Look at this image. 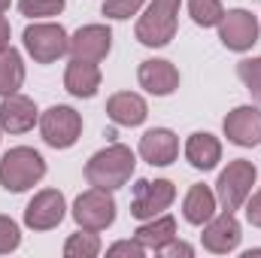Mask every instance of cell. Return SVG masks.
I'll return each instance as SVG.
<instances>
[{
    "mask_svg": "<svg viewBox=\"0 0 261 258\" xmlns=\"http://www.w3.org/2000/svg\"><path fill=\"white\" fill-rule=\"evenodd\" d=\"M107 116L119 128H140L149 119V104L137 91H116L107 100Z\"/></svg>",
    "mask_w": 261,
    "mask_h": 258,
    "instance_id": "17",
    "label": "cell"
},
{
    "mask_svg": "<svg viewBox=\"0 0 261 258\" xmlns=\"http://www.w3.org/2000/svg\"><path fill=\"white\" fill-rule=\"evenodd\" d=\"M182 0H149L146 12L137 18V40L149 49H161L176 37V15Z\"/></svg>",
    "mask_w": 261,
    "mask_h": 258,
    "instance_id": "3",
    "label": "cell"
},
{
    "mask_svg": "<svg viewBox=\"0 0 261 258\" xmlns=\"http://www.w3.org/2000/svg\"><path fill=\"white\" fill-rule=\"evenodd\" d=\"M216 207H219L216 192H213L210 186L197 183V186H192V189L186 192V200H182V219H186L189 225H195V228H203V225L216 216Z\"/></svg>",
    "mask_w": 261,
    "mask_h": 258,
    "instance_id": "21",
    "label": "cell"
},
{
    "mask_svg": "<svg viewBox=\"0 0 261 258\" xmlns=\"http://www.w3.org/2000/svg\"><path fill=\"white\" fill-rule=\"evenodd\" d=\"M24 85V61L18 49H0V97L15 94Z\"/></svg>",
    "mask_w": 261,
    "mask_h": 258,
    "instance_id": "22",
    "label": "cell"
},
{
    "mask_svg": "<svg viewBox=\"0 0 261 258\" xmlns=\"http://www.w3.org/2000/svg\"><path fill=\"white\" fill-rule=\"evenodd\" d=\"M189 15L197 28H219L225 6L222 0H189Z\"/></svg>",
    "mask_w": 261,
    "mask_h": 258,
    "instance_id": "24",
    "label": "cell"
},
{
    "mask_svg": "<svg viewBox=\"0 0 261 258\" xmlns=\"http://www.w3.org/2000/svg\"><path fill=\"white\" fill-rule=\"evenodd\" d=\"M21 43H24V52L37 64H55L70 49V34L64 31V24L43 18V21H34V24L24 28Z\"/></svg>",
    "mask_w": 261,
    "mask_h": 258,
    "instance_id": "4",
    "label": "cell"
},
{
    "mask_svg": "<svg viewBox=\"0 0 261 258\" xmlns=\"http://www.w3.org/2000/svg\"><path fill=\"white\" fill-rule=\"evenodd\" d=\"M64 6H67V0H18V12H21L24 18H34V21L61 15Z\"/></svg>",
    "mask_w": 261,
    "mask_h": 258,
    "instance_id": "25",
    "label": "cell"
},
{
    "mask_svg": "<svg viewBox=\"0 0 261 258\" xmlns=\"http://www.w3.org/2000/svg\"><path fill=\"white\" fill-rule=\"evenodd\" d=\"M40 134H43L46 146L70 149L82 137V116L73 107H67V104H55L46 113H40Z\"/></svg>",
    "mask_w": 261,
    "mask_h": 258,
    "instance_id": "7",
    "label": "cell"
},
{
    "mask_svg": "<svg viewBox=\"0 0 261 258\" xmlns=\"http://www.w3.org/2000/svg\"><path fill=\"white\" fill-rule=\"evenodd\" d=\"M73 222L85 231H107L116 222V197L107 189H88L73 200Z\"/></svg>",
    "mask_w": 261,
    "mask_h": 258,
    "instance_id": "6",
    "label": "cell"
},
{
    "mask_svg": "<svg viewBox=\"0 0 261 258\" xmlns=\"http://www.w3.org/2000/svg\"><path fill=\"white\" fill-rule=\"evenodd\" d=\"M21 246V228L15 219L0 216V255H9Z\"/></svg>",
    "mask_w": 261,
    "mask_h": 258,
    "instance_id": "27",
    "label": "cell"
},
{
    "mask_svg": "<svg viewBox=\"0 0 261 258\" xmlns=\"http://www.w3.org/2000/svg\"><path fill=\"white\" fill-rule=\"evenodd\" d=\"M186 161L195 167V170H213L219 161H222V143H219V137H213V134H206V131H195V134H189V140H186Z\"/></svg>",
    "mask_w": 261,
    "mask_h": 258,
    "instance_id": "19",
    "label": "cell"
},
{
    "mask_svg": "<svg viewBox=\"0 0 261 258\" xmlns=\"http://www.w3.org/2000/svg\"><path fill=\"white\" fill-rule=\"evenodd\" d=\"M243 258H261V249H246V252H243Z\"/></svg>",
    "mask_w": 261,
    "mask_h": 258,
    "instance_id": "33",
    "label": "cell"
},
{
    "mask_svg": "<svg viewBox=\"0 0 261 258\" xmlns=\"http://www.w3.org/2000/svg\"><path fill=\"white\" fill-rule=\"evenodd\" d=\"M137 152H140V158H143L146 164H152V167H167V164H173L176 155H179V137L170 128H152L140 137Z\"/></svg>",
    "mask_w": 261,
    "mask_h": 258,
    "instance_id": "16",
    "label": "cell"
},
{
    "mask_svg": "<svg viewBox=\"0 0 261 258\" xmlns=\"http://www.w3.org/2000/svg\"><path fill=\"white\" fill-rule=\"evenodd\" d=\"M113 49V31L107 24H85L79 28L73 37H70V58H79V61H94L100 64Z\"/></svg>",
    "mask_w": 261,
    "mask_h": 258,
    "instance_id": "13",
    "label": "cell"
},
{
    "mask_svg": "<svg viewBox=\"0 0 261 258\" xmlns=\"http://www.w3.org/2000/svg\"><path fill=\"white\" fill-rule=\"evenodd\" d=\"M261 24L249 9H228L219 21V40L231 52H249L258 43Z\"/></svg>",
    "mask_w": 261,
    "mask_h": 258,
    "instance_id": "9",
    "label": "cell"
},
{
    "mask_svg": "<svg viewBox=\"0 0 261 258\" xmlns=\"http://www.w3.org/2000/svg\"><path fill=\"white\" fill-rule=\"evenodd\" d=\"M107 255H130V258H143L146 255V246L134 237V240H119L107 249Z\"/></svg>",
    "mask_w": 261,
    "mask_h": 258,
    "instance_id": "29",
    "label": "cell"
},
{
    "mask_svg": "<svg viewBox=\"0 0 261 258\" xmlns=\"http://www.w3.org/2000/svg\"><path fill=\"white\" fill-rule=\"evenodd\" d=\"M134 170H137V155L130 152V146H125V143H113V146L94 152L85 161V179H88V186L107 189V192L125 189L130 183V176H134Z\"/></svg>",
    "mask_w": 261,
    "mask_h": 258,
    "instance_id": "1",
    "label": "cell"
},
{
    "mask_svg": "<svg viewBox=\"0 0 261 258\" xmlns=\"http://www.w3.org/2000/svg\"><path fill=\"white\" fill-rule=\"evenodd\" d=\"M243 207H246V219H249V225L261 228V189H258V192L249 194Z\"/></svg>",
    "mask_w": 261,
    "mask_h": 258,
    "instance_id": "30",
    "label": "cell"
},
{
    "mask_svg": "<svg viewBox=\"0 0 261 258\" xmlns=\"http://www.w3.org/2000/svg\"><path fill=\"white\" fill-rule=\"evenodd\" d=\"M161 255H186V258H192L195 255V246H189V243H182V240H173V243H167V246L161 249Z\"/></svg>",
    "mask_w": 261,
    "mask_h": 258,
    "instance_id": "31",
    "label": "cell"
},
{
    "mask_svg": "<svg viewBox=\"0 0 261 258\" xmlns=\"http://www.w3.org/2000/svg\"><path fill=\"white\" fill-rule=\"evenodd\" d=\"M137 82L143 91L155 97H170L179 88V70L164 58H149L137 67Z\"/></svg>",
    "mask_w": 261,
    "mask_h": 258,
    "instance_id": "15",
    "label": "cell"
},
{
    "mask_svg": "<svg viewBox=\"0 0 261 258\" xmlns=\"http://www.w3.org/2000/svg\"><path fill=\"white\" fill-rule=\"evenodd\" d=\"M9 34H12V28H9V21L0 12V49H9Z\"/></svg>",
    "mask_w": 261,
    "mask_h": 258,
    "instance_id": "32",
    "label": "cell"
},
{
    "mask_svg": "<svg viewBox=\"0 0 261 258\" xmlns=\"http://www.w3.org/2000/svg\"><path fill=\"white\" fill-rule=\"evenodd\" d=\"M173 200H176V186L170 179H137L130 194V216L140 222L155 219L164 210H170Z\"/></svg>",
    "mask_w": 261,
    "mask_h": 258,
    "instance_id": "8",
    "label": "cell"
},
{
    "mask_svg": "<svg viewBox=\"0 0 261 258\" xmlns=\"http://www.w3.org/2000/svg\"><path fill=\"white\" fill-rule=\"evenodd\" d=\"M100 82H103V76H100V67L94 64V61L70 58V64H67V70H64V88L73 97L91 100V97L100 91Z\"/></svg>",
    "mask_w": 261,
    "mask_h": 258,
    "instance_id": "18",
    "label": "cell"
},
{
    "mask_svg": "<svg viewBox=\"0 0 261 258\" xmlns=\"http://www.w3.org/2000/svg\"><path fill=\"white\" fill-rule=\"evenodd\" d=\"M134 237L146 246V252L161 255V249L176 240V219H173L170 213H161V216H155V219H146V222L134 231Z\"/></svg>",
    "mask_w": 261,
    "mask_h": 258,
    "instance_id": "20",
    "label": "cell"
},
{
    "mask_svg": "<svg viewBox=\"0 0 261 258\" xmlns=\"http://www.w3.org/2000/svg\"><path fill=\"white\" fill-rule=\"evenodd\" d=\"M237 76L246 85V91L252 94V100L261 104V55L258 58H243L237 64Z\"/></svg>",
    "mask_w": 261,
    "mask_h": 258,
    "instance_id": "26",
    "label": "cell"
},
{
    "mask_svg": "<svg viewBox=\"0 0 261 258\" xmlns=\"http://www.w3.org/2000/svg\"><path fill=\"white\" fill-rule=\"evenodd\" d=\"M243 240V228L237 222V216L231 210H222L219 216H213L206 225H203V234H200V243L206 252L213 255H231Z\"/></svg>",
    "mask_w": 261,
    "mask_h": 258,
    "instance_id": "11",
    "label": "cell"
},
{
    "mask_svg": "<svg viewBox=\"0 0 261 258\" xmlns=\"http://www.w3.org/2000/svg\"><path fill=\"white\" fill-rule=\"evenodd\" d=\"M9 3H12V0H0V12H6V9H9Z\"/></svg>",
    "mask_w": 261,
    "mask_h": 258,
    "instance_id": "34",
    "label": "cell"
},
{
    "mask_svg": "<svg viewBox=\"0 0 261 258\" xmlns=\"http://www.w3.org/2000/svg\"><path fill=\"white\" fill-rule=\"evenodd\" d=\"M258 179V167L246 158H234L228 161V167L219 173L216 179V200L225 207V210H240L246 203V197L252 194V186Z\"/></svg>",
    "mask_w": 261,
    "mask_h": 258,
    "instance_id": "5",
    "label": "cell"
},
{
    "mask_svg": "<svg viewBox=\"0 0 261 258\" xmlns=\"http://www.w3.org/2000/svg\"><path fill=\"white\" fill-rule=\"evenodd\" d=\"M103 252V243L97 237V231H85L79 228L76 234H70L64 243V255L67 258H97Z\"/></svg>",
    "mask_w": 261,
    "mask_h": 258,
    "instance_id": "23",
    "label": "cell"
},
{
    "mask_svg": "<svg viewBox=\"0 0 261 258\" xmlns=\"http://www.w3.org/2000/svg\"><path fill=\"white\" fill-rule=\"evenodd\" d=\"M64 216H67V200L58 189L37 192L24 207V225L31 231H52L64 222Z\"/></svg>",
    "mask_w": 261,
    "mask_h": 258,
    "instance_id": "10",
    "label": "cell"
},
{
    "mask_svg": "<svg viewBox=\"0 0 261 258\" xmlns=\"http://www.w3.org/2000/svg\"><path fill=\"white\" fill-rule=\"evenodd\" d=\"M46 176V158L31 146H15L0 158V186L12 194L34 189Z\"/></svg>",
    "mask_w": 261,
    "mask_h": 258,
    "instance_id": "2",
    "label": "cell"
},
{
    "mask_svg": "<svg viewBox=\"0 0 261 258\" xmlns=\"http://www.w3.org/2000/svg\"><path fill=\"white\" fill-rule=\"evenodd\" d=\"M222 131L228 137V143L240 146V149H252L261 143V110L252 104H243V107H234L225 122Z\"/></svg>",
    "mask_w": 261,
    "mask_h": 258,
    "instance_id": "12",
    "label": "cell"
},
{
    "mask_svg": "<svg viewBox=\"0 0 261 258\" xmlns=\"http://www.w3.org/2000/svg\"><path fill=\"white\" fill-rule=\"evenodd\" d=\"M34 125H40V110H37V104L28 94L15 91V94H6L0 100V131H6V134H28Z\"/></svg>",
    "mask_w": 261,
    "mask_h": 258,
    "instance_id": "14",
    "label": "cell"
},
{
    "mask_svg": "<svg viewBox=\"0 0 261 258\" xmlns=\"http://www.w3.org/2000/svg\"><path fill=\"white\" fill-rule=\"evenodd\" d=\"M143 6H146V0H103V15L116 18V21H125L130 15H137Z\"/></svg>",
    "mask_w": 261,
    "mask_h": 258,
    "instance_id": "28",
    "label": "cell"
}]
</instances>
